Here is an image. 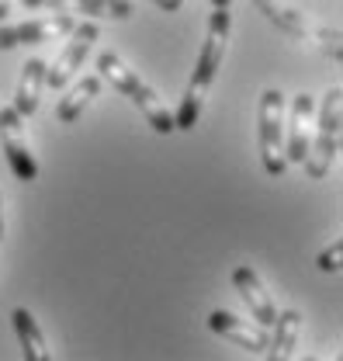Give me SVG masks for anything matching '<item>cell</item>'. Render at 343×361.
<instances>
[{
  "label": "cell",
  "mask_w": 343,
  "mask_h": 361,
  "mask_svg": "<svg viewBox=\"0 0 343 361\" xmlns=\"http://www.w3.org/2000/svg\"><path fill=\"white\" fill-rule=\"evenodd\" d=\"M229 7H215L212 21H208V35H205V45L198 52V63H194V73L187 80V90L180 97V108L173 115V129L180 133H191L201 118V108H205V97L212 90L215 73L222 70V59H225V49H229Z\"/></svg>",
  "instance_id": "obj_1"
},
{
  "label": "cell",
  "mask_w": 343,
  "mask_h": 361,
  "mask_svg": "<svg viewBox=\"0 0 343 361\" xmlns=\"http://www.w3.org/2000/svg\"><path fill=\"white\" fill-rule=\"evenodd\" d=\"M97 70H101V77H108V80H111V87L122 90L132 104L142 111V118H146L156 133L160 135L173 133V115H170V108L163 104V97L149 87V84H146L132 66H125V59H122L118 52H111V49H108V52H101V56H97Z\"/></svg>",
  "instance_id": "obj_2"
},
{
  "label": "cell",
  "mask_w": 343,
  "mask_h": 361,
  "mask_svg": "<svg viewBox=\"0 0 343 361\" xmlns=\"http://www.w3.org/2000/svg\"><path fill=\"white\" fill-rule=\"evenodd\" d=\"M340 133H343V87H333L323 94V104L316 111V126H312V142L305 153V174L312 180H323L330 174L337 153H340Z\"/></svg>",
  "instance_id": "obj_3"
},
{
  "label": "cell",
  "mask_w": 343,
  "mask_h": 361,
  "mask_svg": "<svg viewBox=\"0 0 343 361\" xmlns=\"http://www.w3.org/2000/svg\"><path fill=\"white\" fill-rule=\"evenodd\" d=\"M257 142L263 171L270 178H281L288 160H285V94L277 87H267L257 104Z\"/></svg>",
  "instance_id": "obj_4"
},
{
  "label": "cell",
  "mask_w": 343,
  "mask_h": 361,
  "mask_svg": "<svg viewBox=\"0 0 343 361\" xmlns=\"http://www.w3.org/2000/svg\"><path fill=\"white\" fill-rule=\"evenodd\" d=\"M97 21L94 18H87L84 25H73L70 28V42H66V49L59 52V59L52 63V66H45V87L52 90H63L73 77H77V70L84 66L87 52H90V45L97 42Z\"/></svg>",
  "instance_id": "obj_5"
},
{
  "label": "cell",
  "mask_w": 343,
  "mask_h": 361,
  "mask_svg": "<svg viewBox=\"0 0 343 361\" xmlns=\"http://www.w3.org/2000/svg\"><path fill=\"white\" fill-rule=\"evenodd\" d=\"M0 149L14 171L18 180H35L39 178V164L28 149V135H25V118L14 108H0Z\"/></svg>",
  "instance_id": "obj_6"
},
{
  "label": "cell",
  "mask_w": 343,
  "mask_h": 361,
  "mask_svg": "<svg viewBox=\"0 0 343 361\" xmlns=\"http://www.w3.org/2000/svg\"><path fill=\"white\" fill-rule=\"evenodd\" d=\"M312 126H316V97L308 90L295 94L292 111L285 115V160L301 164L312 142Z\"/></svg>",
  "instance_id": "obj_7"
},
{
  "label": "cell",
  "mask_w": 343,
  "mask_h": 361,
  "mask_svg": "<svg viewBox=\"0 0 343 361\" xmlns=\"http://www.w3.org/2000/svg\"><path fill=\"white\" fill-rule=\"evenodd\" d=\"M208 326H212L218 337H225V341H232V344H239L247 351H257V355L267 351V341H270L267 326L250 323V319H239V316L225 313V310H212L208 313Z\"/></svg>",
  "instance_id": "obj_8"
},
{
  "label": "cell",
  "mask_w": 343,
  "mask_h": 361,
  "mask_svg": "<svg viewBox=\"0 0 343 361\" xmlns=\"http://www.w3.org/2000/svg\"><path fill=\"white\" fill-rule=\"evenodd\" d=\"M232 285H236V292L243 295V302L250 306V316L257 319L260 326H270V323H274V316H277V310H274L270 295L263 292L257 271L250 268V264H239V268L232 271Z\"/></svg>",
  "instance_id": "obj_9"
},
{
  "label": "cell",
  "mask_w": 343,
  "mask_h": 361,
  "mask_svg": "<svg viewBox=\"0 0 343 361\" xmlns=\"http://www.w3.org/2000/svg\"><path fill=\"white\" fill-rule=\"evenodd\" d=\"M42 7L56 14H87V18H111V21H129L135 14L132 0H42Z\"/></svg>",
  "instance_id": "obj_10"
},
{
  "label": "cell",
  "mask_w": 343,
  "mask_h": 361,
  "mask_svg": "<svg viewBox=\"0 0 343 361\" xmlns=\"http://www.w3.org/2000/svg\"><path fill=\"white\" fill-rule=\"evenodd\" d=\"M270 326H274V334L267 341V358H274V361L292 358L301 337V313L299 310H285V313L274 316Z\"/></svg>",
  "instance_id": "obj_11"
},
{
  "label": "cell",
  "mask_w": 343,
  "mask_h": 361,
  "mask_svg": "<svg viewBox=\"0 0 343 361\" xmlns=\"http://www.w3.org/2000/svg\"><path fill=\"white\" fill-rule=\"evenodd\" d=\"M45 87V63L42 59H28L21 66V80H18V94H14V111L21 118L39 111V97Z\"/></svg>",
  "instance_id": "obj_12"
},
{
  "label": "cell",
  "mask_w": 343,
  "mask_h": 361,
  "mask_svg": "<svg viewBox=\"0 0 343 361\" xmlns=\"http://www.w3.org/2000/svg\"><path fill=\"white\" fill-rule=\"evenodd\" d=\"M73 25H77L73 14H52V18H35V21L14 25V35H18V45H39V42H52L59 35H70Z\"/></svg>",
  "instance_id": "obj_13"
},
{
  "label": "cell",
  "mask_w": 343,
  "mask_h": 361,
  "mask_svg": "<svg viewBox=\"0 0 343 361\" xmlns=\"http://www.w3.org/2000/svg\"><path fill=\"white\" fill-rule=\"evenodd\" d=\"M257 4V11L270 21V25H277L281 32H288V35H295V39H308V32H312V21L295 11L292 4H285V0H254Z\"/></svg>",
  "instance_id": "obj_14"
},
{
  "label": "cell",
  "mask_w": 343,
  "mask_h": 361,
  "mask_svg": "<svg viewBox=\"0 0 343 361\" xmlns=\"http://www.w3.org/2000/svg\"><path fill=\"white\" fill-rule=\"evenodd\" d=\"M97 94H101V73H90V77H84V80H77V84L70 87V94L56 104V118H59L63 126H73Z\"/></svg>",
  "instance_id": "obj_15"
},
{
  "label": "cell",
  "mask_w": 343,
  "mask_h": 361,
  "mask_svg": "<svg viewBox=\"0 0 343 361\" xmlns=\"http://www.w3.org/2000/svg\"><path fill=\"white\" fill-rule=\"evenodd\" d=\"M11 319H14V330H18L25 361H49V344H45V334H42V326H39V319L28 313V310H14Z\"/></svg>",
  "instance_id": "obj_16"
},
{
  "label": "cell",
  "mask_w": 343,
  "mask_h": 361,
  "mask_svg": "<svg viewBox=\"0 0 343 361\" xmlns=\"http://www.w3.org/2000/svg\"><path fill=\"white\" fill-rule=\"evenodd\" d=\"M308 39L319 45V49H323L330 59H337V63L343 59V45H340V32H337V28H316V25H312Z\"/></svg>",
  "instance_id": "obj_17"
},
{
  "label": "cell",
  "mask_w": 343,
  "mask_h": 361,
  "mask_svg": "<svg viewBox=\"0 0 343 361\" xmlns=\"http://www.w3.org/2000/svg\"><path fill=\"white\" fill-rule=\"evenodd\" d=\"M316 264H319V271H326V274H337V271L343 268V240L340 236H337L323 254H319V261H316Z\"/></svg>",
  "instance_id": "obj_18"
},
{
  "label": "cell",
  "mask_w": 343,
  "mask_h": 361,
  "mask_svg": "<svg viewBox=\"0 0 343 361\" xmlns=\"http://www.w3.org/2000/svg\"><path fill=\"white\" fill-rule=\"evenodd\" d=\"M7 49H18V35H14V25H0V52Z\"/></svg>",
  "instance_id": "obj_19"
},
{
  "label": "cell",
  "mask_w": 343,
  "mask_h": 361,
  "mask_svg": "<svg viewBox=\"0 0 343 361\" xmlns=\"http://www.w3.org/2000/svg\"><path fill=\"white\" fill-rule=\"evenodd\" d=\"M160 11H167V14H173V11H180L184 7V0H153Z\"/></svg>",
  "instance_id": "obj_20"
},
{
  "label": "cell",
  "mask_w": 343,
  "mask_h": 361,
  "mask_svg": "<svg viewBox=\"0 0 343 361\" xmlns=\"http://www.w3.org/2000/svg\"><path fill=\"white\" fill-rule=\"evenodd\" d=\"M7 14H11V0H0V21H4Z\"/></svg>",
  "instance_id": "obj_21"
},
{
  "label": "cell",
  "mask_w": 343,
  "mask_h": 361,
  "mask_svg": "<svg viewBox=\"0 0 343 361\" xmlns=\"http://www.w3.org/2000/svg\"><path fill=\"white\" fill-rule=\"evenodd\" d=\"M21 4H25L28 11H35V7H42V0H21Z\"/></svg>",
  "instance_id": "obj_22"
},
{
  "label": "cell",
  "mask_w": 343,
  "mask_h": 361,
  "mask_svg": "<svg viewBox=\"0 0 343 361\" xmlns=\"http://www.w3.org/2000/svg\"><path fill=\"white\" fill-rule=\"evenodd\" d=\"M0 240H4V195H0Z\"/></svg>",
  "instance_id": "obj_23"
},
{
  "label": "cell",
  "mask_w": 343,
  "mask_h": 361,
  "mask_svg": "<svg viewBox=\"0 0 343 361\" xmlns=\"http://www.w3.org/2000/svg\"><path fill=\"white\" fill-rule=\"evenodd\" d=\"M212 7H229V0H212Z\"/></svg>",
  "instance_id": "obj_24"
}]
</instances>
